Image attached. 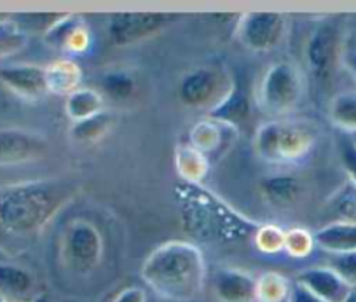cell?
Masks as SVG:
<instances>
[{
    "instance_id": "1",
    "label": "cell",
    "mask_w": 356,
    "mask_h": 302,
    "mask_svg": "<svg viewBox=\"0 0 356 302\" xmlns=\"http://www.w3.org/2000/svg\"><path fill=\"white\" fill-rule=\"evenodd\" d=\"M77 194V185L60 178L6 185L0 189V235H39Z\"/></svg>"
},
{
    "instance_id": "2",
    "label": "cell",
    "mask_w": 356,
    "mask_h": 302,
    "mask_svg": "<svg viewBox=\"0 0 356 302\" xmlns=\"http://www.w3.org/2000/svg\"><path fill=\"white\" fill-rule=\"evenodd\" d=\"M175 198L184 229L201 241L239 243L253 238L260 228L259 222L243 215L203 184L180 182L175 189Z\"/></svg>"
},
{
    "instance_id": "3",
    "label": "cell",
    "mask_w": 356,
    "mask_h": 302,
    "mask_svg": "<svg viewBox=\"0 0 356 302\" xmlns=\"http://www.w3.org/2000/svg\"><path fill=\"white\" fill-rule=\"evenodd\" d=\"M140 274L161 299L191 302L203 294L208 266L200 246L173 239L147 255Z\"/></svg>"
},
{
    "instance_id": "4",
    "label": "cell",
    "mask_w": 356,
    "mask_h": 302,
    "mask_svg": "<svg viewBox=\"0 0 356 302\" xmlns=\"http://www.w3.org/2000/svg\"><path fill=\"white\" fill-rule=\"evenodd\" d=\"M316 135L307 126L289 121H267L257 128L253 150L266 163L296 164L309 156Z\"/></svg>"
},
{
    "instance_id": "5",
    "label": "cell",
    "mask_w": 356,
    "mask_h": 302,
    "mask_svg": "<svg viewBox=\"0 0 356 302\" xmlns=\"http://www.w3.org/2000/svg\"><path fill=\"white\" fill-rule=\"evenodd\" d=\"M304 96V75L292 61H278L264 72L255 91L257 105L264 114H290Z\"/></svg>"
},
{
    "instance_id": "6",
    "label": "cell",
    "mask_w": 356,
    "mask_h": 302,
    "mask_svg": "<svg viewBox=\"0 0 356 302\" xmlns=\"http://www.w3.org/2000/svg\"><path fill=\"white\" fill-rule=\"evenodd\" d=\"M105 243L100 229L86 218H75L67 225L61 239L65 267L79 276L91 274L102 264Z\"/></svg>"
},
{
    "instance_id": "7",
    "label": "cell",
    "mask_w": 356,
    "mask_h": 302,
    "mask_svg": "<svg viewBox=\"0 0 356 302\" xmlns=\"http://www.w3.org/2000/svg\"><path fill=\"white\" fill-rule=\"evenodd\" d=\"M307 72L318 82H323L334 74L342 60V32L337 22H321L307 37L304 47Z\"/></svg>"
},
{
    "instance_id": "8",
    "label": "cell",
    "mask_w": 356,
    "mask_h": 302,
    "mask_svg": "<svg viewBox=\"0 0 356 302\" xmlns=\"http://www.w3.org/2000/svg\"><path fill=\"white\" fill-rule=\"evenodd\" d=\"M286 19L278 13H246L236 25V39L252 53H269L283 40Z\"/></svg>"
},
{
    "instance_id": "9",
    "label": "cell",
    "mask_w": 356,
    "mask_h": 302,
    "mask_svg": "<svg viewBox=\"0 0 356 302\" xmlns=\"http://www.w3.org/2000/svg\"><path fill=\"white\" fill-rule=\"evenodd\" d=\"M177 15L163 13H119L112 15L107 23L108 42L115 47H126L143 39L157 35L170 23L177 19Z\"/></svg>"
},
{
    "instance_id": "10",
    "label": "cell",
    "mask_w": 356,
    "mask_h": 302,
    "mask_svg": "<svg viewBox=\"0 0 356 302\" xmlns=\"http://www.w3.org/2000/svg\"><path fill=\"white\" fill-rule=\"evenodd\" d=\"M231 84L224 86V79L218 70L210 67H197L187 72L178 86V96L182 104L191 109L211 111L229 91Z\"/></svg>"
},
{
    "instance_id": "11",
    "label": "cell",
    "mask_w": 356,
    "mask_h": 302,
    "mask_svg": "<svg viewBox=\"0 0 356 302\" xmlns=\"http://www.w3.org/2000/svg\"><path fill=\"white\" fill-rule=\"evenodd\" d=\"M47 152V140L30 129H0V166L37 163Z\"/></svg>"
},
{
    "instance_id": "12",
    "label": "cell",
    "mask_w": 356,
    "mask_h": 302,
    "mask_svg": "<svg viewBox=\"0 0 356 302\" xmlns=\"http://www.w3.org/2000/svg\"><path fill=\"white\" fill-rule=\"evenodd\" d=\"M44 40L56 49L82 54L91 46L89 29L81 18L72 15H60L51 22L44 33Z\"/></svg>"
},
{
    "instance_id": "13",
    "label": "cell",
    "mask_w": 356,
    "mask_h": 302,
    "mask_svg": "<svg viewBox=\"0 0 356 302\" xmlns=\"http://www.w3.org/2000/svg\"><path fill=\"white\" fill-rule=\"evenodd\" d=\"M0 81L22 98L35 102L47 95L46 67L39 65H9L0 68Z\"/></svg>"
},
{
    "instance_id": "14",
    "label": "cell",
    "mask_w": 356,
    "mask_h": 302,
    "mask_svg": "<svg viewBox=\"0 0 356 302\" xmlns=\"http://www.w3.org/2000/svg\"><path fill=\"white\" fill-rule=\"evenodd\" d=\"M296 283L306 287L323 302H344L351 292V287L328 266L299 271Z\"/></svg>"
},
{
    "instance_id": "15",
    "label": "cell",
    "mask_w": 356,
    "mask_h": 302,
    "mask_svg": "<svg viewBox=\"0 0 356 302\" xmlns=\"http://www.w3.org/2000/svg\"><path fill=\"white\" fill-rule=\"evenodd\" d=\"M0 295L8 302H37L44 294L32 271L16 264H0Z\"/></svg>"
},
{
    "instance_id": "16",
    "label": "cell",
    "mask_w": 356,
    "mask_h": 302,
    "mask_svg": "<svg viewBox=\"0 0 356 302\" xmlns=\"http://www.w3.org/2000/svg\"><path fill=\"white\" fill-rule=\"evenodd\" d=\"M260 192L267 203L276 208H290L297 203L304 192V184L297 175H267L260 182Z\"/></svg>"
},
{
    "instance_id": "17",
    "label": "cell",
    "mask_w": 356,
    "mask_h": 302,
    "mask_svg": "<svg viewBox=\"0 0 356 302\" xmlns=\"http://www.w3.org/2000/svg\"><path fill=\"white\" fill-rule=\"evenodd\" d=\"M238 128L229 122L218 121V119L207 118L193 126L189 135V143L201 150L203 154L218 152L222 145H227L229 140L236 135Z\"/></svg>"
},
{
    "instance_id": "18",
    "label": "cell",
    "mask_w": 356,
    "mask_h": 302,
    "mask_svg": "<svg viewBox=\"0 0 356 302\" xmlns=\"http://www.w3.org/2000/svg\"><path fill=\"white\" fill-rule=\"evenodd\" d=\"M220 302H257V280L239 269H222L215 283Z\"/></svg>"
},
{
    "instance_id": "19",
    "label": "cell",
    "mask_w": 356,
    "mask_h": 302,
    "mask_svg": "<svg viewBox=\"0 0 356 302\" xmlns=\"http://www.w3.org/2000/svg\"><path fill=\"white\" fill-rule=\"evenodd\" d=\"M323 215L328 224H355L356 225V184L346 178L323 205Z\"/></svg>"
},
{
    "instance_id": "20",
    "label": "cell",
    "mask_w": 356,
    "mask_h": 302,
    "mask_svg": "<svg viewBox=\"0 0 356 302\" xmlns=\"http://www.w3.org/2000/svg\"><path fill=\"white\" fill-rule=\"evenodd\" d=\"M208 114L210 118L229 122L238 128L239 122L245 121L250 116V100L243 86L239 82H231V88L225 93L224 98L211 111H208Z\"/></svg>"
},
{
    "instance_id": "21",
    "label": "cell",
    "mask_w": 356,
    "mask_h": 302,
    "mask_svg": "<svg viewBox=\"0 0 356 302\" xmlns=\"http://www.w3.org/2000/svg\"><path fill=\"white\" fill-rule=\"evenodd\" d=\"M210 157L187 143H178L175 150V166L182 182L187 184H203V178L210 170Z\"/></svg>"
},
{
    "instance_id": "22",
    "label": "cell",
    "mask_w": 356,
    "mask_h": 302,
    "mask_svg": "<svg viewBox=\"0 0 356 302\" xmlns=\"http://www.w3.org/2000/svg\"><path fill=\"white\" fill-rule=\"evenodd\" d=\"M82 68L74 60H56L46 67L47 91L68 96L81 88Z\"/></svg>"
},
{
    "instance_id": "23",
    "label": "cell",
    "mask_w": 356,
    "mask_h": 302,
    "mask_svg": "<svg viewBox=\"0 0 356 302\" xmlns=\"http://www.w3.org/2000/svg\"><path fill=\"white\" fill-rule=\"evenodd\" d=\"M105 111V100L100 91L91 88H79L67 96L65 100V114L74 122H81L84 119L93 118Z\"/></svg>"
},
{
    "instance_id": "24",
    "label": "cell",
    "mask_w": 356,
    "mask_h": 302,
    "mask_svg": "<svg viewBox=\"0 0 356 302\" xmlns=\"http://www.w3.org/2000/svg\"><path fill=\"white\" fill-rule=\"evenodd\" d=\"M314 243L328 253L356 252L355 224H327L314 235Z\"/></svg>"
},
{
    "instance_id": "25",
    "label": "cell",
    "mask_w": 356,
    "mask_h": 302,
    "mask_svg": "<svg viewBox=\"0 0 356 302\" xmlns=\"http://www.w3.org/2000/svg\"><path fill=\"white\" fill-rule=\"evenodd\" d=\"M114 125L115 116L112 112L104 111L93 118L74 122L70 126V138L75 143H84V145L86 143H97L112 132Z\"/></svg>"
},
{
    "instance_id": "26",
    "label": "cell",
    "mask_w": 356,
    "mask_h": 302,
    "mask_svg": "<svg viewBox=\"0 0 356 302\" xmlns=\"http://www.w3.org/2000/svg\"><path fill=\"white\" fill-rule=\"evenodd\" d=\"M328 119L342 133H356V89L337 93L330 100Z\"/></svg>"
},
{
    "instance_id": "27",
    "label": "cell",
    "mask_w": 356,
    "mask_h": 302,
    "mask_svg": "<svg viewBox=\"0 0 356 302\" xmlns=\"http://www.w3.org/2000/svg\"><path fill=\"white\" fill-rule=\"evenodd\" d=\"M102 89L108 98L126 102L136 93V79L126 70H111L102 77Z\"/></svg>"
},
{
    "instance_id": "28",
    "label": "cell",
    "mask_w": 356,
    "mask_h": 302,
    "mask_svg": "<svg viewBox=\"0 0 356 302\" xmlns=\"http://www.w3.org/2000/svg\"><path fill=\"white\" fill-rule=\"evenodd\" d=\"M289 278L280 273H266L257 280V301L259 302H282L290 294Z\"/></svg>"
},
{
    "instance_id": "29",
    "label": "cell",
    "mask_w": 356,
    "mask_h": 302,
    "mask_svg": "<svg viewBox=\"0 0 356 302\" xmlns=\"http://www.w3.org/2000/svg\"><path fill=\"white\" fill-rule=\"evenodd\" d=\"M29 44V33L16 22L11 19H0V60L13 56L25 49Z\"/></svg>"
},
{
    "instance_id": "30",
    "label": "cell",
    "mask_w": 356,
    "mask_h": 302,
    "mask_svg": "<svg viewBox=\"0 0 356 302\" xmlns=\"http://www.w3.org/2000/svg\"><path fill=\"white\" fill-rule=\"evenodd\" d=\"M285 236L286 231H283L280 225L260 224L253 236V241H255L259 252L273 255V253H280L282 250H285Z\"/></svg>"
},
{
    "instance_id": "31",
    "label": "cell",
    "mask_w": 356,
    "mask_h": 302,
    "mask_svg": "<svg viewBox=\"0 0 356 302\" xmlns=\"http://www.w3.org/2000/svg\"><path fill=\"white\" fill-rule=\"evenodd\" d=\"M314 236L304 228H293L286 231L285 252L293 259H304L314 248Z\"/></svg>"
},
{
    "instance_id": "32",
    "label": "cell",
    "mask_w": 356,
    "mask_h": 302,
    "mask_svg": "<svg viewBox=\"0 0 356 302\" xmlns=\"http://www.w3.org/2000/svg\"><path fill=\"white\" fill-rule=\"evenodd\" d=\"M328 267L334 269L349 287H356V252L332 253Z\"/></svg>"
},
{
    "instance_id": "33",
    "label": "cell",
    "mask_w": 356,
    "mask_h": 302,
    "mask_svg": "<svg viewBox=\"0 0 356 302\" xmlns=\"http://www.w3.org/2000/svg\"><path fill=\"white\" fill-rule=\"evenodd\" d=\"M339 157L348 173V178L356 184V142H353L348 136H342L339 140Z\"/></svg>"
},
{
    "instance_id": "34",
    "label": "cell",
    "mask_w": 356,
    "mask_h": 302,
    "mask_svg": "<svg viewBox=\"0 0 356 302\" xmlns=\"http://www.w3.org/2000/svg\"><path fill=\"white\" fill-rule=\"evenodd\" d=\"M112 302H149V297L142 287H126L112 299Z\"/></svg>"
},
{
    "instance_id": "35",
    "label": "cell",
    "mask_w": 356,
    "mask_h": 302,
    "mask_svg": "<svg viewBox=\"0 0 356 302\" xmlns=\"http://www.w3.org/2000/svg\"><path fill=\"white\" fill-rule=\"evenodd\" d=\"M289 302H323L321 299H318L313 292L307 290L306 287L302 285L296 283L293 281L292 287H290V294H289Z\"/></svg>"
},
{
    "instance_id": "36",
    "label": "cell",
    "mask_w": 356,
    "mask_h": 302,
    "mask_svg": "<svg viewBox=\"0 0 356 302\" xmlns=\"http://www.w3.org/2000/svg\"><path fill=\"white\" fill-rule=\"evenodd\" d=\"M342 63L348 67V70L355 75L356 79V49H349L342 53Z\"/></svg>"
},
{
    "instance_id": "37",
    "label": "cell",
    "mask_w": 356,
    "mask_h": 302,
    "mask_svg": "<svg viewBox=\"0 0 356 302\" xmlns=\"http://www.w3.org/2000/svg\"><path fill=\"white\" fill-rule=\"evenodd\" d=\"M344 302H356V287L351 288V292H349V295L346 297Z\"/></svg>"
},
{
    "instance_id": "38",
    "label": "cell",
    "mask_w": 356,
    "mask_h": 302,
    "mask_svg": "<svg viewBox=\"0 0 356 302\" xmlns=\"http://www.w3.org/2000/svg\"><path fill=\"white\" fill-rule=\"evenodd\" d=\"M0 302H8V301H6V299H4V297H2V295H0ZM37 302H47V295H46V294H44V295H42V297H40V299H39V301H37Z\"/></svg>"
},
{
    "instance_id": "39",
    "label": "cell",
    "mask_w": 356,
    "mask_h": 302,
    "mask_svg": "<svg viewBox=\"0 0 356 302\" xmlns=\"http://www.w3.org/2000/svg\"><path fill=\"white\" fill-rule=\"evenodd\" d=\"M282 302H289V297H286V299H285V301H282Z\"/></svg>"
}]
</instances>
